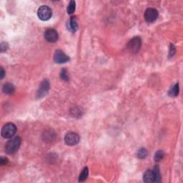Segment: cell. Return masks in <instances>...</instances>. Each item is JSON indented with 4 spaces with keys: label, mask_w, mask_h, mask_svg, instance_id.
I'll use <instances>...</instances> for the list:
<instances>
[{
    "label": "cell",
    "mask_w": 183,
    "mask_h": 183,
    "mask_svg": "<svg viewBox=\"0 0 183 183\" xmlns=\"http://www.w3.org/2000/svg\"><path fill=\"white\" fill-rule=\"evenodd\" d=\"M64 141L67 145L73 146L79 143L80 136L75 132H68L64 137Z\"/></svg>",
    "instance_id": "cell-5"
},
{
    "label": "cell",
    "mask_w": 183,
    "mask_h": 183,
    "mask_svg": "<svg viewBox=\"0 0 183 183\" xmlns=\"http://www.w3.org/2000/svg\"><path fill=\"white\" fill-rule=\"evenodd\" d=\"M179 94V85L176 84L169 91V95L171 97H176Z\"/></svg>",
    "instance_id": "cell-14"
},
{
    "label": "cell",
    "mask_w": 183,
    "mask_h": 183,
    "mask_svg": "<svg viewBox=\"0 0 183 183\" xmlns=\"http://www.w3.org/2000/svg\"><path fill=\"white\" fill-rule=\"evenodd\" d=\"M69 25H70V27L69 29L72 32H76L78 29V25H77V21H76V19L75 16H72L70 18V22H69Z\"/></svg>",
    "instance_id": "cell-12"
},
{
    "label": "cell",
    "mask_w": 183,
    "mask_h": 183,
    "mask_svg": "<svg viewBox=\"0 0 183 183\" xmlns=\"http://www.w3.org/2000/svg\"><path fill=\"white\" fill-rule=\"evenodd\" d=\"M61 78L64 81H68L69 80V74L66 69H62L60 73Z\"/></svg>",
    "instance_id": "cell-19"
},
{
    "label": "cell",
    "mask_w": 183,
    "mask_h": 183,
    "mask_svg": "<svg viewBox=\"0 0 183 183\" xmlns=\"http://www.w3.org/2000/svg\"><path fill=\"white\" fill-rule=\"evenodd\" d=\"M147 155V152L145 148H141L138 150L137 157L140 159H145Z\"/></svg>",
    "instance_id": "cell-18"
},
{
    "label": "cell",
    "mask_w": 183,
    "mask_h": 183,
    "mask_svg": "<svg viewBox=\"0 0 183 183\" xmlns=\"http://www.w3.org/2000/svg\"><path fill=\"white\" fill-rule=\"evenodd\" d=\"M152 170L154 172V177H155V182H160V180H161V175H160V169H159V167L156 165Z\"/></svg>",
    "instance_id": "cell-15"
},
{
    "label": "cell",
    "mask_w": 183,
    "mask_h": 183,
    "mask_svg": "<svg viewBox=\"0 0 183 183\" xmlns=\"http://www.w3.org/2000/svg\"><path fill=\"white\" fill-rule=\"evenodd\" d=\"M158 17V12L154 8L147 9L145 12V19L149 23L154 22Z\"/></svg>",
    "instance_id": "cell-6"
},
{
    "label": "cell",
    "mask_w": 183,
    "mask_h": 183,
    "mask_svg": "<svg viewBox=\"0 0 183 183\" xmlns=\"http://www.w3.org/2000/svg\"><path fill=\"white\" fill-rule=\"evenodd\" d=\"M143 180L145 182H155V177L153 170H147L143 175Z\"/></svg>",
    "instance_id": "cell-10"
},
{
    "label": "cell",
    "mask_w": 183,
    "mask_h": 183,
    "mask_svg": "<svg viewBox=\"0 0 183 183\" xmlns=\"http://www.w3.org/2000/svg\"><path fill=\"white\" fill-rule=\"evenodd\" d=\"M75 6H76V3L74 1H71L70 4H69L68 7H67V12L68 14H72L75 10Z\"/></svg>",
    "instance_id": "cell-17"
},
{
    "label": "cell",
    "mask_w": 183,
    "mask_h": 183,
    "mask_svg": "<svg viewBox=\"0 0 183 183\" xmlns=\"http://www.w3.org/2000/svg\"><path fill=\"white\" fill-rule=\"evenodd\" d=\"M88 174H89V170H88V168L87 167L84 168L82 170V171L81 174L80 175L79 177V181L80 182H84L86 179L87 178V177H88Z\"/></svg>",
    "instance_id": "cell-13"
},
{
    "label": "cell",
    "mask_w": 183,
    "mask_h": 183,
    "mask_svg": "<svg viewBox=\"0 0 183 183\" xmlns=\"http://www.w3.org/2000/svg\"><path fill=\"white\" fill-rule=\"evenodd\" d=\"M49 89H50L49 82H48L46 80H44L40 85V87H39V89L37 93V97L38 98H43V97H44L46 94H47Z\"/></svg>",
    "instance_id": "cell-7"
},
{
    "label": "cell",
    "mask_w": 183,
    "mask_h": 183,
    "mask_svg": "<svg viewBox=\"0 0 183 183\" xmlns=\"http://www.w3.org/2000/svg\"><path fill=\"white\" fill-rule=\"evenodd\" d=\"M37 14H38L39 18H40L41 20H42V21H47V20H49L52 17V9H50L49 7L43 5V6L40 7V8H39Z\"/></svg>",
    "instance_id": "cell-3"
},
{
    "label": "cell",
    "mask_w": 183,
    "mask_h": 183,
    "mask_svg": "<svg viewBox=\"0 0 183 183\" xmlns=\"http://www.w3.org/2000/svg\"><path fill=\"white\" fill-rule=\"evenodd\" d=\"M0 47H1L2 52H4L6 51L7 47H8V46H7V44H6V42H2L1 44V46H0Z\"/></svg>",
    "instance_id": "cell-21"
},
{
    "label": "cell",
    "mask_w": 183,
    "mask_h": 183,
    "mask_svg": "<svg viewBox=\"0 0 183 183\" xmlns=\"http://www.w3.org/2000/svg\"><path fill=\"white\" fill-rule=\"evenodd\" d=\"M7 163H8V159L7 158H3V157H2V158H0V164H1V165H7Z\"/></svg>",
    "instance_id": "cell-20"
},
{
    "label": "cell",
    "mask_w": 183,
    "mask_h": 183,
    "mask_svg": "<svg viewBox=\"0 0 183 183\" xmlns=\"http://www.w3.org/2000/svg\"><path fill=\"white\" fill-rule=\"evenodd\" d=\"M21 145V138L20 137H14L7 142L5 145V152L7 154H13L18 150Z\"/></svg>",
    "instance_id": "cell-1"
},
{
    "label": "cell",
    "mask_w": 183,
    "mask_h": 183,
    "mask_svg": "<svg viewBox=\"0 0 183 183\" xmlns=\"http://www.w3.org/2000/svg\"><path fill=\"white\" fill-rule=\"evenodd\" d=\"M175 53V48L173 44H170V55L172 56Z\"/></svg>",
    "instance_id": "cell-22"
},
{
    "label": "cell",
    "mask_w": 183,
    "mask_h": 183,
    "mask_svg": "<svg viewBox=\"0 0 183 183\" xmlns=\"http://www.w3.org/2000/svg\"><path fill=\"white\" fill-rule=\"evenodd\" d=\"M164 156H165V153L163 152V151L159 150L155 153L154 154V160L156 162H160L163 159Z\"/></svg>",
    "instance_id": "cell-16"
},
{
    "label": "cell",
    "mask_w": 183,
    "mask_h": 183,
    "mask_svg": "<svg viewBox=\"0 0 183 183\" xmlns=\"http://www.w3.org/2000/svg\"><path fill=\"white\" fill-rule=\"evenodd\" d=\"M44 38L49 42H55L58 40V33L54 29H48L44 32Z\"/></svg>",
    "instance_id": "cell-9"
},
{
    "label": "cell",
    "mask_w": 183,
    "mask_h": 183,
    "mask_svg": "<svg viewBox=\"0 0 183 183\" xmlns=\"http://www.w3.org/2000/svg\"><path fill=\"white\" fill-rule=\"evenodd\" d=\"M4 75H5V72H4V69L2 68H2H1V74H0V78H1V79H3Z\"/></svg>",
    "instance_id": "cell-23"
},
{
    "label": "cell",
    "mask_w": 183,
    "mask_h": 183,
    "mask_svg": "<svg viewBox=\"0 0 183 183\" xmlns=\"http://www.w3.org/2000/svg\"><path fill=\"white\" fill-rule=\"evenodd\" d=\"M2 90L5 94H12L14 92V91H15V88H14V86L12 84L7 83L3 86Z\"/></svg>",
    "instance_id": "cell-11"
},
{
    "label": "cell",
    "mask_w": 183,
    "mask_h": 183,
    "mask_svg": "<svg viewBox=\"0 0 183 183\" xmlns=\"http://www.w3.org/2000/svg\"><path fill=\"white\" fill-rule=\"evenodd\" d=\"M142 45V40L139 37L132 38L128 44V49L132 53H137L140 49Z\"/></svg>",
    "instance_id": "cell-4"
},
{
    "label": "cell",
    "mask_w": 183,
    "mask_h": 183,
    "mask_svg": "<svg viewBox=\"0 0 183 183\" xmlns=\"http://www.w3.org/2000/svg\"><path fill=\"white\" fill-rule=\"evenodd\" d=\"M54 60L56 63L63 64L70 60V57L61 50H57L54 55Z\"/></svg>",
    "instance_id": "cell-8"
},
{
    "label": "cell",
    "mask_w": 183,
    "mask_h": 183,
    "mask_svg": "<svg viewBox=\"0 0 183 183\" xmlns=\"http://www.w3.org/2000/svg\"><path fill=\"white\" fill-rule=\"evenodd\" d=\"M16 131L15 124L13 123H7L2 129V136L4 138H11L14 135Z\"/></svg>",
    "instance_id": "cell-2"
}]
</instances>
